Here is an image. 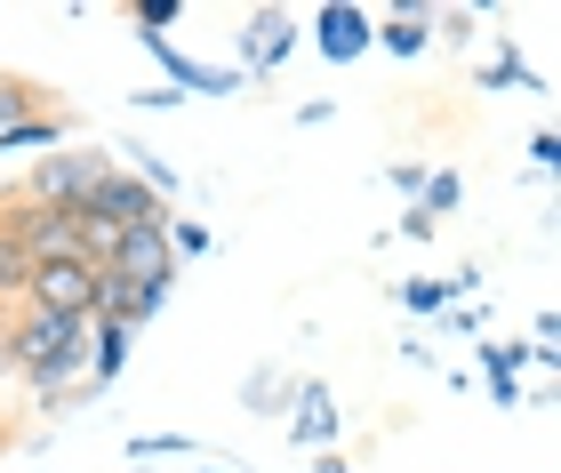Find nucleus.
<instances>
[{"label":"nucleus","mask_w":561,"mask_h":473,"mask_svg":"<svg viewBox=\"0 0 561 473\" xmlns=\"http://www.w3.org/2000/svg\"><path fill=\"white\" fill-rule=\"evenodd\" d=\"M96 273L121 289H152V297H169L176 281V249H169V217L161 226H137V233H113L105 249H96Z\"/></svg>","instance_id":"obj_2"},{"label":"nucleus","mask_w":561,"mask_h":473,"mask_svg":"<svg viewBox=\"0 0 561 473\" xmlns=\"http://www.w3.org/2000/svg\"><path fill=\"white\" fill-rule=\"evenodd\" d=\"M377 33H386V48H393V57H417V48L433 41V33H425V9H401L393 24H377Z\"/></svg>","instance_id":"obj_10"},{"label":"nucleus","mask_w":561,"mask_h":473,"mask_svg":"<svg viewBox=\"0 0 561 473\" xmlns=\"http://www.w3.org/2000/svg\"><path fill=\"white\" fill-rule=\"evenodd\" d=\"M24 273H33V257L16 249V233L0 226V297H24Z\"/></svg>","instance_id":"obj_11"},{"label":"nucleus","mask_w":561,"mask_h":473,"mask_svg":"<svg viewBox=\"0 0 561 473\" xmlns=\"http://www.w3.org/2000/svg\"><path fill=\"white\" fill-rule=\"evenodd\" d=\"M137 24H145V33H161V24H176V0H137Z\"/></svg>","instance_id":"obj_14"},{"label":"nucleus","mask_w":561,"mask_h":473,"mask_svg":"<svg viewBox=\"0 0 561 473\" xmlns=\"http://www.w3.org/2000/svg\"><path fill=\"white\" fill-rule=\"evenodd\" d=\"M289 434L305 441V450L337 434V417H329V393H321V385H305V393H297V426H289Z\"/></svg>","instance_id":"obj_9"},{"label":"nucleus","mask_w":561,"mask_h":473,"mask_svg":"<svg viewBox=\"0 0 561 473\" xmlns=\"http://www.w3.org/2000/svg\"><path fill=\"white\" fill-rule=\"evenodd\" d=\"M369 41H377V16L369 9H353V0H321V9H313V48H321V57L353 65Z\"/></svg>","instance_id":"obj_6"},{"label":"nucleus","mask_w":561,"mask_h":473,"mask_svg":"<svg viewBox=\"0 0 561 473\" xmlns=\"http://www.w3.org/2000/svg\"><path fill=\"white\" fill-rule=\"evenodd\" d=\"M169 249H176V257H201V249H209V233H201V226H169Z\"/></svg>","instance_id":"obj_15"},{"label":"nucleus","mask_w":561,"mask_h":473,"mask_svg":"<svg viewBox=\"0 0 561 473\" xmlns=\"http://www.w3.org/2000/svg\"><path fill=\"white\" fill-rule=\"evenodd\" d=\"M96 241H113V233H137V226H161V193H152L145 177H129V169H105V177L89 185V201L72 209Z\"/></svg>","instance_id":"obj_3"},{"label":"nucleus","mask_w":561,"mask_h":473,"mask_svg":"<svg viewBox=\"0 0 561 473\" xmlns=\"http://www.w3.org/2000/svg\"><path fill=\"white\" fill-rule=\"evenodd\" d=\"M105 169H113L105 153H48L33 177H24V209H81Z\"/></svg>","instance_id":"obj_5"},{"label":"nucleus","mask_w":561,"mask_h":473,"mask_svg":"<svg viewBox=\"0 0 561 473\" xmlns=\"http://www.w3.org/2000/svg\"><path fill=\"white\" fill-rule=\"evenodd\" d=\"M24 145H57V120H16V129H0V153H24Z\"/></svg>","instance_id":"obj_12"},{"label":"nucleus","mask_w":561,"mask_h":473,"mask_svg":"<svg viewBox=\"0 0 561 473\" xmlns=\"http://www.w3.org/2000/svg\"><path fill=\"white\" fill-rule=\"evenodd\" d=\"M89 354V321H65V313H24L9 330V369H24L41 393H57Z\"/></svg>","instance_id":"obj_1"},{"label":"nucleus","mask_w":561,"mask_h":473,"mask_svg":"<svg viewBox=\"0 0 561 473\" xmlns=\"http://www.w3.org/2000/svg\"><path fill=\"white\" fill-rule=\"evenodd\" d=\"M442 297H449L442 281H410V305H417V313H433V305H442Z\"/></svg>","instance_id":"obj_16"},{"label":"nucleus","mask_w":561,"mask_h":473,"mask_svg":"<svg viewBox=\"0 0 561 473\" xmlns=\"http://www.w3.org/2000/svg\"><path fill=\"white\" fill-rule=\"evenodd\" d=\"M129 337H137V330L96 321V337H89V369H96V378H121V369H129Z\"/></svg>","instance_id":"obj_8"},{"label":"nucleus","mask_w":561,"mask_h":473,"mask_svg":"<svg viewBox=\"0 0 561 473\" xmlns=\"http://www.w3.org/2000/svg\"><path fill=\"white\" fill-rule=\"evenodd\" d=\"M24 313L89 321L96 313V257H41L33 273H24Z\"/></svg>","instance_id":"obj_4"},{"label":"nucleus","mask_w":561,"mask_h":473,"mask_svg":"<svg viewBox=\"0 0 561 473\" xmlns=\"http://www.w3.org/2000/svg\"><path fill=\"white\" fill-rule=\"evenodd\" d=\"M417 193H425V217H442V209H457V177H449V169H442V177H425Z\"/></svg>","instance_id":"obj_13"},{"label":"nucleus","mask_w":561,"mask_h":473,"mask_svg":"<svg viewBox=\"0 0 561 473\" xmlns=\"http://www.w3.org/2000/svg\"><path fill=\"white\" fill-rule=\"evenodd\" d=\"M289 48H297V24L280 16V9H257V16H249V33H241V57H249V65H280Z\"/></svg>","instance_id":"obj_7"}]
</instances>
